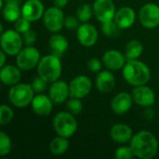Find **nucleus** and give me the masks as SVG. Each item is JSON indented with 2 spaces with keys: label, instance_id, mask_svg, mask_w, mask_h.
<instances>
[{
  "label": "nucleus",
  "instance_id": "26",
  "mask_svg": "<svg viewBox=\"0 0 159 159\" xmlns=\"http://www.w3.org/2000/svg\"><path fill=\"white\" fill-rule=\"evenodd\" d=\"M49 152L54 156H62L69 149V141L67 138L58 136L55 137L48 145Z\"/></svg>",
  "mask_w": 159,
  "mask_h": 159
},
{
  "label": "nucleus",
  "instance_id": "4",
  "mask_svg": "<svg viewBox=\"0 0 159 159\" xmlns=\"http://www.w3.org/2000/svg\"><path fill=\"white\" fill-rule=\"evenodd\" d=\"M75 116L68 111H62L55 115L52 121V126L58 136L69 139L75 134L78 125Z\"/></svg>",
  "mask_w": 159,
  "mask_h": 159
},
{
  "label": "nucleus",
  "instance_id": "12",
  "mask_svg": "<svg viewBox=\"0 0 159 159\" xmlns=\"http://www.w3.org/2000/svg\"><path fill=\"white\" fill-rule=\"evenodd\" d=\"M76 38L80 45L86 48H90L97 43L99 33L93 24L83 22L76 30Z\"/></svg>",
  "mask_w": 159,
  "mask_h": 159
},
{
  "label": "nucleus",
  "instance_id": "22",
  "mask_svg": "<svg viewBox=\"0 0 159 159\" xmlns=\"http://www.w3.org/2000/svg\"><path fill=\"white\" fill-rule=\"evenodd\" d=\"M21 70L18 66L14 65H5L1 67L0 70V80L1 82L6 85L12 87L18 84L21 77Z\"/></svg>",
  "mask_w": 159,
  "mask_h": 159
},
{
  "label": "nucleus",
  "instance_id": "16",
  "mask_svg": "<svg viewBox=\"0 0 159 159\" xmlns=\"http://www.w3.org/2000/svg\"><path fill=\"white\" fill-rule=\"evenodd\" d=\"M48 96L55 104H61L67 102L70 97L69 84L60 79L52 82L48 89Z\"/></svg>",
  "mask_w": 159,
  "mask_h": 159
},
{
  "label": "nucleus",
  "instance_id": "2",
  "mask_svg": "<svg viewBox=\"0 0 159 159\" xmlns=\"http://www.w3.org/2000/svg\"><path fill=\"white\" fill-rule=\"evenodd\" d=\"M124 80L130 86L137 87L146 85L151 78V70L149 66L142 61H127L122 69Z\"/></svg>",
  "mask_w": 159,
  "mask_h": 159
},
{
  "label": "nucleus",
  "instance_id": "6",
  "mask_svg": "<svg viewBox=\"0 0 159 159\" xmlns=\"http://www.w3.org/2000/svg\"><path fill=\"white\" fill-rule=\"evenodd\" d=\"M0 43L2 50L7 56H17L22 48L23 39L21 34L18 31L15 29H8L1 34Z\"/></svg>",
  "mask_w": 159,
  "mask_h": 159
},
{
  "label": "nucleus",
  "instance_id": "8",
  "mask_svg": "<svg viewBox=\"0 0 159 159\" xmlns=\"http://www.w3.org/2000/svg\"><path fill=\"white\" fill-rule=\"evenodd\" d=\"M42 19L44 26L50 33H58L64 27L65 16L61 8L56 6L47 8Z\"/></svg>",
  "mask_w": 159,
  "mask_h": 159
},
{
  "label": "nucleus",
  "instance_id": "27",
  "mask_svg": "<svg viewBox=\"0 0 159 159\" xmlns=\"http://www.w3.org/2000/svg\"><path fill=\"white\" fill-rule=\"evenodd\" d=\"M93 15H94L93 7L89 4H87V3L81 4L77 7L76 13H75V16L78 18V20L81 22H89L91 20Z\"/></svg>",
  "mask_w": 159,
  "mask_h": 159
},
{
  "label": "nucleus",
  "instance_id": "34",
  "mask_svg": "<svg viewBox=\"0 0 159 159\" xmlns=\"http://www.w3.org/2000/svg\"><path fill=\"white\" fill-rule=\"evenodd\" d=\"M47 84H48V82L45 81L41 76L38 75V76H36L33 80V82H32L31 85H32V88H33L34 91L37 94V93H42L46 89Z\"/></svg>",
  "mask_w": 159,
  "mask_h": 159
},
{
  "label": "nucleus",
  "instance_id": "17",
  "mask_svg": "<svg viewBox=\"0 0 159 159\" xmlns=\"http://www.w3.org/2000/svg\"><path fill=\"white\" fill-rule=\"evenodd\" d=\"M103 65L110 71H118L123 69L127 62L125 54L116 49H109L102 56Z\"/></svg>",
  "mask_w": 159,
  "mask_h": 159
},
{
  "label": "nucleus",
  "instance_id": "28",
  "mask_svg": "<svg viewBox=\"0 0 159 159\" xmlns=\"http://www.w3.org/2000/svg\"><path fill=\"white\" fill-rule=\"evenodd\" d=\"M66 108L68 112L74 116H78L83 111V102L81 99L70 97V99L66 102Z\"/></svg>",
  "mask_w": 159,
  "mask_h": 159
},
{
  "label": "nucleus",
  "instance_id": "10",
  "mask_svg": "<svg viewBox=\"0 0 159 159\" xmlns=\"http://www.w3.org/2000/svg\"><path fill=\"white\" fill-rule=\"evenodd\" d=\"M92 7L95 18L101 23L113 20L115 19L116 8L113 0H95Z\"/></svg>",
  "mask_w": 159,
  "mask_h": 159
},
{
  "label": "nucleus",
  "instance_id": "23",
  "mask_svg": "<svg viewBox=\"0 0 159 159\" xmlns=\"http://www.w3.org/2000/svg\"><path fill=\"white\" fill-rule=\"evenodd\" d=\"M17 0H5L2 9V14L5 20L8 22H15L21 17V7Z\"/></svg>",
  "mask_w": 159,
  "mask_h": 159
},
{
  "label": "nucleus",
  "instance_id": "31",
  "mask_svg": "<svg viewBox=\"0 0 159 159\" xmlns=\"http://www.w3.org/2000/svg\"><path fill=\"white\" fill-rule=\"evenodd\" d=\"M101 30H102V33L104 35L109 36V37H113V36H116L117 34L118 30H120V29L118 28V26L116 23V21L113 20L102 23Z\"/></svg>",
  "mask_w": 159,
  "mask_h": 159
},
{
  "label": "nucleus",
  "instance_id": "15",
  "mask_svg": "<svg viewBox=\"0 0 159 159\" xmlns=\"http://www.w3.org/2000/svg\"><path fill=\"white\" fill-rule=\"evenodd\" d=\"M133 102L134 101L131 94L126 91H121L111 101V109L116 115L123 116L131 109Z\"/></svg>",
  "mask_w": 159,
  "mask_h": 159
},
{
  "label": "nucleus",
  "instance_id": "11",
  "mask_svg": "<svg viewBox=\"0 0 159 159\" xmlns=\"http://www.w3.org/2000/svg\"><path fill=\"white\" fill-rule=\"evenodd\" d=\"M92 82L90 78L85 75H80L74 77L69 83L70 97L84 99L91 91Z\"/></svg>",
  "mask_w": 159,
  "mask_h": 159
},
{
  "label": "nucleus",
  "instance_id": "30",
  "mask_svg": "<svg viewBox=\"0 0 159 159\" xmlns=\"http://www.w3.org/2000/svg\"><path fill=\"white\" fill-rule=\"evenodd\" d=\"M14 117V112L11 107L7 104H2L0 106V125H8Z\"/></svg>",
  "mask_w": 159,
  "mask_h": 159
},
{
  "label": "nucleus",
  "instance_id": "21",
  "mask_svg": "<svg viewBox=\"0 0 159 159\" xmlns=\"http://www.w3.org/2000/svg\"><path fill=\"white\" fill-rule=\"evenodd\" d=\"M95 85L97 89L102 93H109L115 89L116 78L112 71L103 70L98 73Z\"/></svg>",
  "mask_w": 159,
  "mask_h": 159
},
{
  "label": "nucleus",
  "instance_id": "14",
  "mask_svg": "<svg viewBox=\"0 0 159 159\" xmlns=\"http://www.w3.org/2000/svg\"><path fill=\"white\" fill-rule=\"evenodd\" d=\"M45 10L44 5L40 0H27L21 6V16L34 22L43 18Z\"/></svg>",
  "mask_w": 159,
  "mask_h": 159
},
{
  "label": "nucleus",
  "instance_id": "3",
  "mask_svg": "<svg viewBox=\"0 0 159 159\" xmlns=\"http://www.w3.org/2000/svg\"><path fill=\"white\" fill-rule=\"evenodd\" d=\"M62 73V64L61 58L49 54L40 59L37 65V74L48 83H52L60 79Z\"/></svg>",
  "mask_w": 159,
  "mask_h": 159
},
{
  "label": "nucleus",
  "instance_id": "1",
  "mask_svg": "<svg viewBox=\"0 0 159 159\" xmlns=\"http://www.w3.org/2000/svg\"><path fill=\"white\" fill-rule=\"evenodd\" d=\"M133 155L139 159L154 158L158 152V141L155 134L148 130H142L133 135L129 142Z\"/></svg>",
  "mask_w": 159,
  "mask_h": 159
},
{
  "label": "nucleus",
  "instance_id": "9",
  "mask_svg": "<svg viewBox=\"0 0 159 159\" xmlns=\"http://www.w3.org/2000/svg\"><path fill=\"white\" fill-rule=\"evenodd\" d=\"M141 24L146 29H155L159 26V6L155 3L144 4L138 15Z\"/></svg>",
  "mask_w": 159,
  "mask_h": 159
},
{
  "label": "nucleus",
  "instance_id": "13",
  "mask_svg": "<svg viewBox=\"0 0 159 159\" xmlns=\"http://www.w3.org/2000/svg\"><path fill=\"white\" fill-rule=\"evenodd\" d=\"M131 95L134 102L142 107H152L156 102L155 91L146 85L134 87Z\"/></svg>",
  "mask_w": 159,
  "mask_h": 159
},
{
  "label": "nucleus",
  "instance_id": "32",
  "mask_svg": "<svg viewBox=\"0 0 159 159\" xmlns=\"http://www.w3.org/2000/svg\"><path fill=\"white\" fill-rule=\"evenodd\" d=\"M134 157L130 146H119L115 152V157L116 159H131Z\"/></svg>",
  "mask_w": 159,
  "mask_h": 159
},
{
  "label": "nucleus",
  "instance_id": "19",
  "mask_svg": "<svg viewBox=\"0 0 159 159\" xmlns=\"http://www.w3.org/2000/svg\"><path fill=\"white\" fill-rule=\"evenodd\" d=\"M114 20L120 30H126L134 25L136 21V13L130 7H122L116 10Z\"/></svg>",
  "mask_w": 159,
  "mask_h": 159
},
{
  "label": "nucleus",
  "instance_id": "20",
  "mask_svg": "<svg viewBox=\"0 0 159 159\" xmlns=\"http://www.w3.org/2000/svg\"><path fill=\"white\" fill-rule=\"evenodd\" d=\"M109 134L115 143L123 144L130 142L133 137V130L129 125L118 123L112 126Z\"/></svg>",
  "mask_w": 159,
  "mask_h": 159
},
{
  "label": "nucleus",
  "instance_id": "35",
  "mask_svg": "<svg viewBox=\"0 0 159 159\" xmlns=\"http://www.w3.org/2000/svg\"><path fill=\"white\" fill-rule=\"evenodd\" d=\"M102 61H101L100 59L98 58H91L88 61V63H87V66H88V69L92 72V73H99L102 71Z\"/></svg>",
  "mask_w": 159,
  "mask_h": 159
},
{
  "label": "nucleus",
  "instance_id": "33",
  "mask_svg": "<svg viewBox=\"0 0 159 159\" xmlns=\"http://www.w3.org/2000/svg\"><path fill=\"white\" fill-rule=\"evenodd\" d=\"M14 28L20 34H23L24 33H26L31 29V21L21 16L18 20L14 22Z\"/></svg>",
  "mask_w": 159,
  "mask_h": 159
},
{
  "label": "nucleus",
  "instance_id": "38",
  "mask_svg": "<svg viewBox=\"0 0 159 159\" xmlns=\"http://www.w3.org/2000/svg\"><path fill=\"white\" fill-rule=\"evenodd\" d=\"M69 0H54V6L60 7V8H63L68 5Z\"/></svg>",
  "mask_w": 159,
  "mask_h": 159
},
{
  "label": "nucleus",
  "instance_id": "5",
  "mask_svg": "<svg viewBox=\"0 0 159 159\" xmlns=\"http://www.w3.org/2000/svg\"><path fill=\"white\" fill-rule=\"evenodd\" d=\"M34 93L32 85L18 83L10 88L8 91V100L13 106L17 108H25L32 103Z\"/></svg>",
  "mask_w": 159,
  "mask_h": 159
},
{
  "label": "nucleus",
  "instance_id": "37",
  "mask_svg": "<svg viewBox=\"0 0 159 159\" xmlns=\"http://www.w3.org/2000/svg\"><path fill=\"white\" fill-rule=\"evenodd\" d=\"M22 39H23V43L26 46H33L36 40V34L34 30L30 29L29 31H27L22 34Z\"/></svg>",
  "mask_w": 159,
  "mask_h": 159
},
{
  "label": "nucleus",
  "instance_id": "25",
  "mask_svg": "<svg viewBox=\"0 0 159 159\" xmlns=\"http://www.w3.org/2000/svg\"><path fill=\"white\" fill-rule=\"evenodd\" d=\"M143 52V45L141 41L137 39L130 40L125 49V56L127 61H132V60H138L141 55Z\"/></svg>",
  "mask_w": 159,
  "mask_h": 159
},
{
  "label": "nucleus",
  "instance_id": "39",
  "mask_svg": "<svg viewBox=\"0 0 159 159\" xmlns=\"http://www.w3.org/2000/svg\"><path fill=\"white\" fill-rule=\"evenodd\" d=\"M145 116L148 118V119H152L154 117V111L151 107H147L146 108V111H145Z\"/></svg>",
  "mask_w": 159,
  "mask_h": 159
},
{
  "label": "nucleus",
  "instance_id": "29",
  "mask_svg": "<svg viewBox=\"0 0 159 159\" xmlns=\"http://www.w3.org/2000/svg\"><path fill=\"white\" fill-rule=\"evenodd\" d=\"M12 149V142L9 136L4 132H0V157L7 156Z\"/></svg>",
  "mask_w": 159,
  "mask_h": 159
},
{
  "label": "nucleus",
  "instance_id": "42",
  "mask_svg": "<svg viewBox=\"0 0 159 159\" xmlns=\"http://www.w3.org/2000/svg\"><path fill=\"white\" fill-rule=\"evenodd\" d=\"M158 76H159V73H158Z\"/></svg>",
  "mask_w": 159,
  "mask_h": 159
},
{
  "label": "nucleus",
  "instance_id": "7",
  "mask_svg": "<svg viewBox=\"0 0 159 159\" xmlns=\"http://www.w3.org/2000/svg\"><path fill=\"white\" fill-rule=\"evenodd\" d=\"M40 52L34 46H26L16 56L17 66L21 71H30L37 67L40 61Z\"/></svg>",
  "mask_w": 159,
  "mask_h": 159
},
{
  "label": "nucleus",
  "instance_id": "36",
  "mask_svg": "<svg viewBox=\"0 0 159 159\" xmlns=\"http://www.w3.org/2000/svg\"><path fill=\"white\" fill-rule=\"evenodd\" d=\"M79 20L76 16H73V15H69L67 17H65L64 20V27L68 30H77V28L79 27Z\"/></svg>",
  "mask_w": 159,
  "mask_h": 159
},
{
  "label": "nucleus",
  "instance_id": "24",
  "mask_svg": "<svg viewBox=\"0 0 159 159\" xmlns=\"http://www.w3.org/2000/svg\"><path fill=\"white\" fill-rule=\"evenodd\" d=\"M48 46L51 53L61 58L67 51L69 48V42L64 35L54 33L49 37Z\"/></svg>",
  "mask_w": 159,
  "mask_h": 159
},
{
  "label": "nucleus",
  "instance_id": "40",
  "mask_svg": "<svg viewBox=\"0 0 159 159\" xmlns=\"http://www.w3.org/2000/svg\"><path fill=\"white\" fill-rule=\"evenodd\" d=\"M6 56H7V54H6L3 50H1V52H0V57H1V61H0V68H1V67H3V66H5V63H6Z\"/></svg>",
  "mask_w": 159,
  "mask_h": 159
},
{
  "label": "nucleus",
  "instance_id": "41",
  "mask_svg": "<svg viewBox=\"0 0 159 159\" xmlns=\"http://www.w3.org/2000/svg\"><path fill=\"white\" fill-rule=\"evenodd\" d=\"M17 1H19V2H21V1H23V0H17Z\"/></svg>",
  "mask_w": 159,
  "mask_h": 159
},
{
  "label": "nucleus",
  "instance_id": "18",
  "mask_svg": "<svg viewBox=\"0 0 159 159\" xmlns=\"http://www.w3.org/2000/svg\"><path fill=\"white\" fill-rule=\"evenodd\" d=\"M53 102L49 98L43 93H37L34 95L32 101V109L35 115L39 116H48L53 111Z\"/></svg>",
  "mask_w": 159,
  "mask_h": 159
}]
</instances>
